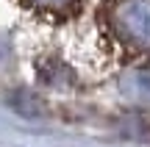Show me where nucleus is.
Instances as JSON below:
<instances>
[{
  "label": "nucleus",
  "instance_id": "nucleus-1",
  "mask_svg": "<svg viewBox=\"0 0 150 147\" xmlns=\"http://www.w3.org/2000/svg\"><path fill=\"white\" fill-rule=\"evenodd\" d=\"M108 22L128 47L150 53V0H117L108 8Z\"/></svg>",
  "mask_w": 150,
  "mask_h": 147
},
{
  "label": "nucleus",
  "instance_id": "nucleus-2",
  "mask_svg": "<svg viewBox=\"0 0 150 147\" xmlns=\"http://www.w3.org/2000/svg\"><path fill=\"white\" fill-rule=\"evenodd\" d=\"M120 92L128 100L139 103V106H150V72L134 70V72H128V75H122Z\"/></svg>",
  "mask_w": 150,
  "mask_h": 147
},
{
  "label": "nucleus",
  "instance_id": "nucleus-3",
  "mask_svg": "<svg viewBox=\"0 0 150 147\" xmlns=\"http://www.w3.org/2000/svg\"><path fill=\"white\" fill-rule=\"evenodd\" d=\"M28 6L39 11H50V14H61V11H70L75 6V0H25Z\"/></svg>",
  "mask_w": 150,
  "mask_h": 147
}]
</instances>
